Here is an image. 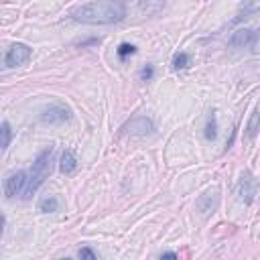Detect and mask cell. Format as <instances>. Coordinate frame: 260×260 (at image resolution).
I'll return each instance as SVG.
<instances>
[{
    "mask_svg": "<svg viewBox=\"0 0 260 260\" xmlns=\"http://www.w3.org/2000/svg\"><path fill=\"white\" fill-rule=\"evenodd\" d=\"M71 17L84 24H110L120 23L126 17L124 0H92L88 4L77 6Z\"/></svg>",
    "mask_w": 260,
    "mask_h": 260,
    "instance_id": "1",
    "label": "cell"
},
{
    "mask_svg": "<svg viewBox=\"0 0 260 260\" xmlns=\"http://www.w3.org/2000/svg\"><path fill=\"white\" fill-rule=\"evenodd\" d=\"M53 155H55V148L47 146L43 153L35 159L33 169L29 171V181H26V189L23 193V199H31L35 191L43 185V181L51 175V171H53Z\"/></svg>",
    "mask_w": 260,
    "mask_h": 260,
    "instance_id": "2",
    "label": "cell"
},
{
    "mask_svg": "<svg viewBox=\"0 0 260 260\" xmlns=\"http://www.w3.org/2000/svg\"><path fill=\"white\" fill-rule=\"evenodd\" d=\"M71 118V110L61 102H53L41 110V122L43 124H63Z\"/></svg>",
    "mask_w": 260,
    "mask_h": 260,
    "instance_id": "3",
    "label": "cell"
},
{
    "mask_svg": "<svg viewBox=\"0 0 260 260\" xmlns=\"http://www.w3.org/2000/svg\"><path fill=\"white\" fill-rule=\"evenodd\" d=\"M120 130H122V134H130V136H136V139H142V136L155 130V124H153V120L146 116H136V118L128 120Z\"/></svg>",
    "mask_w": 260,
    "mask_h": 260,
    "instance_id": "4",
    "label": "cell"
},
{
    "mask_svg": "<svg viewBox=\"0 0 260 260\" xmlns=\"http://www.w3.org/2000/svg\"><path fill=\"white\" fill-rule=\"evenodd\" d=\"M26 181H29V173H24V171H15V173H10L6 179H4V193L8 199H12L15 195H21L24 193V189H26Z\"/></svg>",
    "mask_w": 260,
    "mask_h": 260,
    "instance_id": "5",
    "label": "cell"
},
{
    "mask_svg": "<svg viewBox=\"0 0 260 260\" xmlns=\"http://www.w3.org/2000/svg\"><path fill=\"white\" fill-rule=\"evenodd\" d=\"M236 193H238V199L240 201H244L246 205H250L254 201L256 193H258V179H256L252 173H244L240 183H238Z\"/></svg>",
    "mask_w": 260,
    "mask_h": 260,
    "instance_id": "6",
    "label": "cell"
},
{
    "mask_svg": "<svg viewBox=\"0 0 260 260\" xmlns=\"http://www.w3.org/2000/svg\"><path fill=\"white\" fill-rule=\"evenodd\" d=\"M29 59H31V49L26 45H23V43H15V45H10V49L6 51L4 65L6 67H19V65H24Z\"/></svg>",
    "mask_w": 260,
    "mask_h": 260,
    "instance_id": "7",
    "label": "cell"
},
{
    "mask_svg": "<svg viewBox=\"0 0 260 260\" xmlns=\"http://www.w3.org/2000/svg\"><path fill=\"white\" fill-rule=\"evenodd\" d=\"M254 39H256V33L254 31H250V29H240L236 33H232L228 45L232 49H248V47H252Z\"/></svg>",
    "mask_w": 260,
    "mask_h": 260,
    "instance_id": "8",
    "label": "cell"
},
{
    "mask_svg": "<svg viewBox=\"0 0 260 260\" xmlns=\"http://www.w3.org/2000/svg\"><path fill=\"white\" fill-rule=\"evenodd\" d=\"M59 171L63 175H73L77 171V157L71 148H67L63 150V155H61V163H59Z\"/></svg>",
    "mask_w": 260,
    "mask_h": 260,
    "instance_id": "9",
    "label": "cell"
},
{
    "mask_svg": "<svg viewBox=\"0 0 260 260\" xmlns=\"http://www.w3.org/2000/svg\"><path fill=\"white\" fill-rule=\"evenodd\" d=\"M256 12H260V0H248L242 8H240V12H238V17L234 19V23L232 24H236V23H240V21H246V19H252Z\"/></svg>",
    "mask_w": 260,
    "mask_h": 260,
    "instance_id": "10",
    "label": "cell"
},
{
    "mask_svg": "<svg viewBox=\"0 0 260 260\" xmlns=\"http://www.w3.org/2000/svg\"><path fill=\"white\" fill-rule=\"evenodd\" d=\"M165 8V0H139V10L142 15H157Z\"/></svg>",
    "mask_w": 260,
    "mask_h": 260,
    "instance_id": "11",
    "label": "cell"
},
{
    "mask_svg": "<svg viewBox=\"0 0 260 260\" xmlns=\"http://www.w3.org/2000/svg\"><path fill=\"white\" fill-rule=\"evenodd\" d=\"M37 208H39L41 213H53V212L59 210V199L55 195H47V197H43L39 201Z\"/></svg>",
    "mask_w": 260,
    "mask_h": 260,
    "instance_id": "12",
    "label": "cell"
},
{
    "mask_svg": "<svg viewBox=\"0 0 260 260\" xmlns=\"http://www.w3.org/2000/svg\"><path fill=\"white\" fill-rule=\"evenodd\" d=\"M258 130H260V108H256V110L252 112V116L248 120V126H246V136H248L250 141H254Z\"/></svg>",
    "mask_w": 260,
    "mask_h": 260,
    "instance_id": "13",
    "label": "cell"
},
{
    "mask_svg": "<svg viewBox=\"0 0 260 260\" xmlns=\"http://www.w3.org/2000/svg\"><path fill=\"white\" fill-rule=\"evenodd\" d=\"M215 136H217V118H215V112H212L208 116V122H205V139L215 141Z\"/></svg>",
    "mask_w": 260,
    "mask_h": 260,
    "instance_id": "14",
    "label": "cell"
},
{
    "mask_svg": "<svg viewBox=\"0 0 260 260\" xmlns=\"http://www.w3.org/2000/svg\"><path fill=\"white\" fill-rule=\"evenodd\" d=\"M189 65V55L187 53H177L173 57V70H185Z\"/></svg>",
    "mask_w": 260,
    "mask_h": 260,
    "instance_id": "15",
    "label": "cell"
},
{
    "mask_svg": "<svg viewBox=\"0 0 260 260\" xmlns=\"http://www.w3.org/2000/svg\"><path fill=\"white\" fill-rule=\"evenodd\" d=\"M116 53H118V57H120L122 61H124L128 55L136 53V47H134V45H130V43H122V45L118 47V51H116Z\"/></svg>",
    "mask_w": 260,
    "mask_h": 260,
    "instance_id": "16",
    "label": "cell"
},
{
    "mask_svg": "<svg viewBox=\"0 0 260 260\" xmlns=\"http://www.w3.org/2000/svg\"><path fill=\"white\" fill-rule=\"evenodd\" d=\"M0 132H2V150H6L8 144H10V124L6 120L2 122V130H0Z\"/></svg>",
    "mask_w": 260,
    "mask_h": 260,
    "instance_id": "17",
    "label": "cell"
},
{
    "mask_svg": "<svg viewBox=\"0 0 260 260\" xmlns=\"http://www.w3.org/2000/svg\"><path fill=\"white\" fill-rule=\"evenodd\" d=\"M153 77H155V67H153V65L142 67V71H141V79H142V81H150Z\"/></svg>",
    "mask_w": 260,
    "mask_h": 260,
    "instance_id": "18",
    "label": "cell"
},
{
    "mask_svg": "<svg viewBox=\"0 0 260 260\" xmlns=\"http://www.w3.org/2000/svg\"><path fill=\"white\" fill-rule=\"evenodd\" d=\"M77 256H79V258H90V260H95V258H98V254H95L92 248H81V250L77 252Z\"/></svg>",
    "mask_w": 260,
    "mask_h": 260,
    "instance_id": "19",
    "label": "cell"
},
{
    "mask_svg": "<svg viewBox=\"0 0 260 260\" xmlns=\"http://www.w3.org/2000/svg\"><path fill=\"white\" fill-rule=\"evenodd\" d=\"M163 258H177V254L175 252H165V254H161Z\"/></svg>",
    "mask_w": 260,
    "mask_h": 260,
    "instance_id": "20",
    "label": "cell"
}]
</instances>
